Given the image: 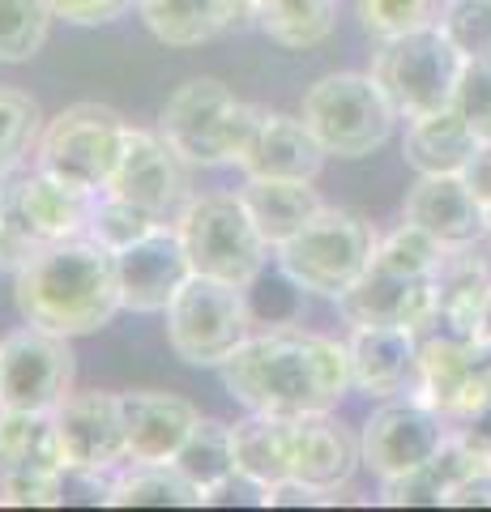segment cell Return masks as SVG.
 I'll return each mask as SVG.
<instances>
[{
	"instance_id": "36",
	"label": "cell",
	"mask_w": 491,
	"mask_h": 512,
	"mask_svg": "<svg viewBox=\"0 0 491 512\" xmlns=\"http://www.w3.org/2000/svg\"><path fill=\"white\" fill-rule=\"evenodd\" d=\"M440 0H355V18L372 39H398L419 26H432Z\"/></svg>"
},
{
	"instance_id": "31",
	"label": "cell",
	"mask_w": 491,
	"mask_h": 512,
	"mask_svg": "<svg viewBox=\"0 0 491 512\" xmlns=\"http://www.w3.org/2000/svg\"><path fill=\"white\" fill-rule=\"evenodd\" d=\"M252 22L282 47H316L334 35L338 0H257Z\"/></svg>"
},
{
	"instance_id": "38",
	"label": "cell",
	"mask_w": 491,
	"mask_h": 512,
	"mask_svg": "<svg viewBox=\"0 0 491 512\" xmlns=\"http://www.w3.org/2000/svg\"><path fill=\"white\" fill-rule=\"evenodd\" d=\"M453 107L462 111V120L470 124V133L479 141H491V56H474L462 64L453 90Z\"/></svg>"
},
{
	"instance_id": "32",
	"label": "cell",
	"mask_w": 491,
	"mask_h": 512,
	"mask_svg": "<svg viewBox=\"0 0 491 512\" xmlns=\"http://www.w3.org/2000/svg\"><path fill=\"white\" fill-rule=\"evenodd\" d=\"M445 244L436 235H427L423 227L402 218V227H393L385 239H376V269H389V274H406V278H436L440 261H445Z\"/></svg>"
},
{
	"instance_id": "11",
	"label": "cell",
	"mask_w": 491,
	"mask_h": 512,
	"mask_svg": "<svg viewBox=\"0 0 491 512\" xmlns=\"http://www.w3.org/2000/svg\"><path fill=\"white\" fill-rule=\"evenodd\" d=\"M60 461L69 474L103 478L129 466V436H124L120 393H69L52 414Z\"/></svg>"
},
{
	"instance_id": "35",
	"label": "cell",
	"mask_w": 491,
	"mask_h": 512,
	"mask_svg": "<svg viewBox=\"0 0 491 512\" xmlns=\"http://www.w3.org/2000/svg\"><path fill=\"white\" fill-rule=\"evenodd\" d=\"M158 222H167V218H158V214H150V210H141V205L116 197V192H99L86 235H90V239H99L103 248L124 252L129 244H137V239H146V235L158 227Z\"/></svg>"
},
{
	"instance_id": "24",
	"label": "cell",
	"mask_w": 491,
	"mask_h": 512,
	"mask_svg": "<svg viewBox=\"0 0 491 512\" xmlns=\"http://www.w3.org/2000/svg\"><path fill=\"white\" fill-rule=\"evenodd\" d=\"M474 150H479V137L470 133V124L462 120V111L453 103L406 120L402 158L419 175H462Z\"/></svg>"
},
{
	"instance_id": "33",
	"label": "cell",
	"mask_w": 491,
	"mask_h": 512,
	"mask_svg": "<svg viewBox=\"0 0 491 512\" xmlns=\"http://www.w3.org/2000/svg\"><path fill=\"white\" fill-rule=\"evenodd\" d=\"M39 103L26 90L0 86V184L26 163L39 146Z\"/></svg>"
},
{
	"instance_id": "9",
	"label": "cell",
	"mask_w": 491,
	"mask_h": 512,
	"mask_svg": "<svg viewBox=\"0 0 491 512\" xmlns=\"http://www.w3.org/2000/svg\"><path fill=\"white\" fill-rule=\"evenodd\" d=\"M73 376L77 363L65 333L26 320V329L0 338V406L5 410L56 414V406L73 393Z\"/></svg>"
},
{
	"instance_id": "39",
	"label": "cell",
	"mask_w": 491,
	"mask_h": 512,
	"mask_svg": "<svg viewBox=\"0 0 491 512\" xmlns=\"http://www.w3.org/2000/svg\"><path fill=\"white\" fill-rule=\"evenodd\" d=\"M65 470H26L0 478V508H56Z\"/></svg>"
},
{
	"instance_id": "8",
	"label": "cell",
	"mask_w": 491,
	"mask_h": 512,
	"mask_svg": "<svg viewBox=\"0 0 491 512\" xmlns=\"http://www.w3.org/2000/svg\"><path fill=\"white\" fill-rule=\"evenodd\" d=\"M124 133H129V124L120 111L103 103H73L47 120V128L39 133L35 167L77 188L103 192L120 167Z\"/></svg>"
},
{
	"instance_id": "17",
	"label": "cell",
	"mask_w": 491,
	"mask_h": 512,
	"mask_svg": "<svg viewBox=\"0 0 491 512\" xmlns=\"http://www.w3.org/2000/svg\"><path fill=\"white\" fill-rule=\"evenodd\" d=\"M402 218L436 235L445 248L479 244L487 235V210L462 175H419L402 201Z\"/></svg>"
},
{
	"instance_id": "22",
	"label": "cell",
	"mask_w": 491,
	"mask_h": 512,
	"mask_svg": "<svg viewBox=\"0 0 491 512\" xmlns=\"http://www.w3.org/2000/svg\"><path fill=\"white\" fill-rule=\"evenodd\" d=\"M479 474H491L487 461L474 453V448L453 436L449 427V440L436 448V457H427L419 470L410 474H398V478H385V487H380V504L389 508H415V504H449V495L457 487H466L470 478Z\"/></svg>"
},
{
	"instance_id": "29",
	"label": "cell",
	"mask_w": 491,
	"mask_h": 512,
	"mask_svg": "<svg viewBox=\"0 0 491 512\" xmlns=\"http://www.w3.org/2000/svg\"><path fill=\"white\" fill-rule=\"evenodd\" d=\"M26 470H65L52 414L0 406V478L26 474Z\"/></svg>"
},
{
	"instance_id": "26",
	"label": "cell",
	"mask_w": 491,
	"mask_h": 512,
	"mask_svg": "<svg viewBox=\"0 0 491 512\" xmlns=\"http://www.w3.org/2000/svg\"><path fill=\"white\" fill-rule=\"evenodd\" d=\"M103 504H112V508H197L205 500L171 461H133V466L116 470V478L107 483Z\"/></svg>"
},
{
	"instance_id": "5",
	"label": "cell",
	"mask_w": 491,
	"mask_h": 512,
	"mask_svg": "<svg viewBox=\"0 0 491 512\" xmlns=\"http://www.w3.org/2000/svg\"><path fill=\"white\" fill-rule=\"evenodd\" d=\"M244 291L248 286L188 274L163 312L167 346L176 350V359L193 367H223L252 333V312Z\"/></svg>"
},
{
	"instance_id": "25",
	"label": "cell",
	"mask_w": 491,
	"mask_h": 512,
	"mask_svg": "<svg viewBox=\"0 0 491 512\" xmlns=\"http://www.w3.org/2000/svg\"><path fill=\"white\" fill-rule=\"evenodd\" d=\"M491 299V269L474 244L449 248L445 261L436 269V316L440 325L462 329V333H479L483 308Z\"/></svg>"
},
{
	"instance_id": "42",
	"label": "cell",
	"mask_w": 491,
	"mask_h": 512,
	"mask_svg": "<svg viewBox=\"0 0 491 512\" xmlns=\"http://www.w3.org/2000/svg\"><path fill=\"white\" fill-rule=\"evenodd\" d=\"M466 188L479 197L483 210H491V141H479V150L470 154V163L462 167Z\"/></svg>"
},
{
	"instance_id": "44",
	"label": "cell",
	"mask_w": 491,
	"mask_h": 512,
	"mask_svg": "<svg viewBox=\"0 0 491 512\" xmlns=\"http://www.w3.org/2000/svg\"><path fill=\"white\" fill-rule=\"evenodd\" d=\"M479 342H487V346H491V299H487L483 320H479Z\"/></svg>"
},
{
	"instance_id": "27",
	"label": "cell",
	"mask_w": 491,
	"mask_h": 512,
	"mask_svg": "<svg viewBox=\"0 0 491 512\" xmlns=\"http://www.w3.org/2000/svg\"><path fill=\"white\" fill-rule=\"evenodd\" d=\"M137 13L167 47H201L231 30L227 0H137Z\"/></svg>"
},
{
	"instance_id": "30",
	"label": "cell",
	"mask_w": 491,
	"mask_h": 512,
	"mask_svg": "<svg viewBox=\"0 0 491 512\" xmlns=\"http://www.w3.org/2000/svg\"><path fill=\"white\" fill-rule=\"evenodd\" d=\"M188 483L201 491V500L210 504L235 474V448H231V423L223 419H197V427L188 431V440L180 444V453L171 457Z\"/></svg>"
},
{
	"instance_id": "43",
	"label": "cell",
	"mask_w": 491,
	"mask_h": 512,
	"mask_svg": "<svg viewBox=\"0 0 491 512\" xmlns=\"http://www.w3.org/2000/svg\"><path fill=\"white\" fill-rule=\"evenodd\" d=\"M227 9H231V26H248L257 18V0H227Z\"/></svg>"
},
{
	"instance_id": "19",
	"label": "cell",
	"mask_w": 491,
	"mask_h": 512,
	"mask_svg": "<svg viewBox=\"0 0 491 512\" xmlns=\"http://www.w3.org/2000/svg\"><path fill=\"white\" fill-rule=\"evenodd\" d=\"M120 414H124V436H129L133 461H171L201 419V410L188 397L158 393V389L120 393Z\"/></svg>"
},
{
	"instance_id": "15",
	"label": "cell",
	"mask_w": 491,
	"mask_h": 512,
	"mask_svg": "<svg viewBox=\"0 0 491 512\" xmlns=\"http://www.w3.org/2000/svg\"><path fill=\"white\" fill-rule=\"evenodd\" d=\"M116 274H120L124 312H141V316L167 312V303L176 299L184 278L193 274L176 222H158L146 239L116 252Z\"/></svg>"
},
{
	"instance_id": "12",
	"label": "cell",
	"mask_w": 491,
	"mask_h": 512,
	"mask_svg": "<svg viewBox=\"0 0 491 512\" xmlns=\"http://www.w3.org/2000/svg\"><path fill=\"white\" fill-rule=\"evenodd\" d=\"M235 94L218 77H193L167 99L158 116V133L188 167H227V133Z\"/></svg>"
},
{
	"instance_id": "16",
	"label": "cell",
	"mask_w": 491,
	"mask_h": 512,
	"mask_svg": "<svg viewBox=\"0 0 491 512\" xmlns=\"http://www.w3.org/2000/svg\"><path fill=\"white\" fill-rule=\"evenodd\" d=\"M338 316L346 325H393L419 333L436 316V278H406L389 269H368L351 291L338 295Z\"/></svg>"
},
{
	"instance_id": "37",
	"label": "cell",
	"mask_w": 491,
	"mask_h": 512,
	"mask_svg": "<svg viewBox=\"0 0 491 512\" xmlns=\"http://www.w3.org/2000/svg\"><path fill=\"white\" fill-rule=\"evenodd\" d=\"M436 26L466 60L491 56V0H440Z\"/></svg>"
},
{
	"instance_id": "7",
	"label": "cell",
	"mask_w": 491,
	"mask_h": 512,
	"mask_svg": "<svg viewBox=\"0 0 491 512\" xmlns=\"http://www.w3.org/2000/svg\"><path fill=\"white\" fill-rule=\"evenodd\" d=\"M462 64L466 56L432 22V26L410 30V35L380 43L372 56V77L389 94V103L398 107V116L415 120L423 111H440L453 103Z\"/></svg>"
},
{
	"instance_id": "18",
	"label": "cell",
	"mask_w": 491,
	"mask_h": 512,
	"mask_svg": "<svg viewBox=\"0 0 491 512\" xmlns=\"http://www.w3.org/2000/svg\"><path fill=\"white\" fill-rule=\"evenodd\" d=\"M325 150L312 137L304 116H282V111H261L252 141L240 154L244 175H261V180H316L325 167Z\"/></svg>"
},
{
	"instance_id": "20",
	"label": "cell",
	"mask_w": 491,
	"mask_h": 512,
	"mask_svg": "<svg viewBox=\"0 0 491 512\" xmlns=\"http://www.w3.org/2000/svg\"><path fill=\"white\" fill-rule=\"evenodd\" d=\"M13 205H18V214L26 218V227L35 231L43 244H52V239H73V235H86L90 227V214H94V201H99V192L90 188H77L69 180H60V175H47V171H30V175H18V180H5Z\"/></svg>"
},
{
	"instance_id": "10",
	"label": "cell",
	"mask_w": 491,
	"mask_h": 512,
	"mask_svg": "<svg viewBox=\"0 0 491 512\" xmlns=\"http://www.w3.org/2000/svg\"><path fill=\"white\" fill-rule=\"evenodd\" d=\"M449 440V419L432 402H423L419 393L410 397H385V406L372 410V419L363 423V466H368L380 483L419 470L427 457H436V448Z\"/></svg>"
},
{
	"instance_id": "13",
	"label": "cell",
	"mask_w": 491,
	"mask_h": 512,
	"mask_svg": "<svg viewBox=\"0 0 491 512\" xmlns=\"http://www.w3.org/2000/svg\"><path fill=\"white\" fill-rule=\"evenodd\" d=\"M103 192L141 205L158 218H176L193 197H188V163L167 146L163 133H146V128H129L124 133V154Z\"/></svg>"
},
{
	"instance_id": "45",
	"label": "cell",
	"mask_w": 491,
	"mask_h": 512,
	"mask_svg": "<svg viewBox=\"0 0 491 512\" xmlns=\"http://www.w3.org/2000/svg\"><path fill=\"white\" fill-rule=\"evenodd\" d=\"M487 244H491V210H487Z\"/></svg>"
},
{
	"instance_id": "28",
	"label": "cell",
	"mask_w": 491,
	"mask_h": 512,
	"mask_svg": "<svg viewBox=\"0 0 491 512\" xmlns=\"http://www.w3.org/2000/svg\"><path fill=\"white\" fill-rule=\"evenodd\" d=\"M231 448H235V474L257 491L278 487L291 478V461H287V444H282L278 414L248 410V419H240L231 427Z\"/></svg>"
},
{
	"instance_id": "40",
	"label": "cell",
	"mask_w": 491,
	"mask_h": 512,
	"mask_svg": "<svg viewBox=\"0 0 491 512\" xmlns=\"http://www.w3.org/2000/svg\"><path fill=\"white\" fill-rule=\"evenodd\" d=\"M56 18H65L73 26H103V22H116L133 0H47Z\"/></svg>"
},
{
	"instance_id": "23",
	"label": "cell",
	"mask_w": 491,
	"mask_h": 512,
	"mask_svg": "<svg viewBox=\"0 0 491 512\" xmlns=\"http://www.w3.org/2000/svg\"><path fill=\"white\" fill-rule=\"evenodd\" d=\"M312 184L316 180H261V175H248L244 180L240 201L269 248H282L291 235H299L321 214L325 201Z\"/></svg>"
},
{
	"instance_id": "41",
	"label": "cell",
	"mask_w": 491,
	"mask_h": 512,
	"mask_svg": "<svg viewBox=\"0 0 491 512\" xmlns=\"http://www.w3.org/2000/svg\"><path fill=\"white\" fill-rule=\"evenodd\" d=\"M457 427H453V436H462L474 453H479L487 466H491V397L483 406H474L470 414H462V419H453Z\"/></svg>"
},
{
	"instance_id": "4",
	"label": "cell",
	"mask_w": 491,
	"mask_h": 512,
	"mask_svg": "<svg viewBox=\"0 0 491 512\" xmlns=\"http://www.w3.org/2000/svg\"><path fill=\"white\" fill-rule=\"evenodd\" d=\"M299 116L325 154L368 158L393 137L398 107L389 103V94L380 90L372 73H329L308 86Z\"/></svg>"
},
{
	"instance_id": "2",
	"label": "cell",
	"mask_w": 491,
	"mask_h": 512,
	"mask_svg": "<svg viewBox=\"0 0 491 512\" xmlns=\"http://www.w3.org/2000/svg\"><path fill=\"white\" fill-rule=\"evenodd\" d=\"M13 295H18V308L30 325L65 333V338L103 329L124 308L116 252L90 235L43 244L18 269Z\"/></svg>"
},
{
	"instance_id": "34",
	"label": "cell",
	"mask_w": 491,
	"mask_h": 512,
	"mask_svg": "<svg viewBox=\"0 0 491 512\" xmlns=\"http://www.w3.org/2000/svg\"><path fill=\"white\" fill-rule=\"evenodd\" d=\"M47 0H0V64H22L47 43L52 30Z\"/></svg>"
},
{
	"instance_id": "46",
	"label": "cell",
	"mask_w": 491,
	"mask_h": 512,
	"mask_svg": "<svg viewBox=\"0 0 491 512\" xmlns=\"http://www.w3.org/2000/svg\"><path fill=\"white\" fill-rule=\"evenodd\" d=\"M0 210H5V192H0Z\"/></svg>"
},
{
	"instance_id": "1",
	"label": "cell",
	"mask_w": 491,
	"mask_h": 512,
	"mask_svg": "<svg viewBox=\"0 0 491 512\" xmlns=\"http://www.w3.org/2000/svg\"><path fill=\"white\" fill-rule=\"evenodd\" d=\"M223 384L240 406L257 414L334 410L351 389V350L325 333L278 325L248 333V342L223 363Z\"/></svg>"
},
{
	"instance_id": "3",
	"label": "cell",
	"mask_w": 491,
	"mask_h": 512,
	"mask_svg": "<svg viewBox=\"0 0 491 512\" xmlns=\"http://www.w3.org/2000/svg\"><path fill=\"white\" fill-rule=\"evenodd\" d=\"M274 252H278V269L299 291L338 299L372 269L376 235L359 214L338 210V205H321V214Z\"/></svg>"
},
{
	"instance_id": "21",
	"label": "cell",
	"mask_w": 491,
	"mask_h": 512,
	"mask_svg": "<svg viewBox=\"0 0 491 512\" xmlns=\"http://www.w3.org/2000/svg\"><path fill=\"white\" fill-rule=\"evenodd\" d=\"M351 380L368 397H398L419 376V338L393 325H355L351 329Z\"/></svg>"
},
{
	"instance_id": "14",
	"label": "cell",
	"mask_w": 491,
	"mask_h": 512,
	"mask_svg": "<svg viewBox=\"0 0 491 512\" xmlns=\"http://www.w3.org/2000/svg\"><path fill=\"white\" fill-rule=\"evenodd\" d=\"M278 423H282V444H287L291 478H299V483L342 491L351 483V474L363 466L359 436L334 419V410L278 414Z\"/></svg>"
},
{
	"instance_id": "6",
	"label": "cell",
	"mask_w": 491,
	"mask_h": 512,
	"mask_svg": "<svg viewBox=\"0 0 491 512\" xmlns=\"http://www.w3.org/2000/svg\"><path fill=\"white\" fill-rule=\"evenodd\" d=\"M176 231L184 239L193 274L223 278V282H235V286H252L261 278L269 244L261 239L257 222L248 218L240 192L193 197L176 214Z\"/></svg>"
}]
</instances>
